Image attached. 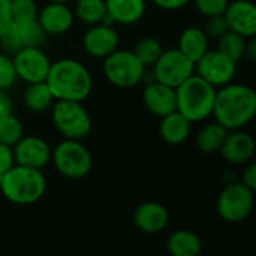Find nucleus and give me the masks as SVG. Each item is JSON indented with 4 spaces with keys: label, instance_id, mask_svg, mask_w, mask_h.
<instances>
[{
    "label": "nucleus",
    "instance_id": "f257e3e1",
    "mask_svg": "<svg viewBox=\"0 0 256 256\" xmlns=\"http://www.w3.org/2000/svg\"><path fill=\"white\" fill-rule=\"evenodd\" d=\"M256 114L255 90L244 84H226L216 90L212 116L228 130L244 128Z\"/></svg>",
    "mask_w": 256,
    "mask_h": 256
},
{
    "label": "nucleus",
    "instance_id": "f03ea898",
    "mask_svg": "<svg viewBox=\"0 0 256 256\" xmlns=\"http://www.w3.org/2000/svg\"><path fill=\"white\" fill-rule=\"evenodd\" d=\"M45 82L56 100L82 102L93 88L88 69L74 58H62L51 63Z\"/></svg>",
    "mask_w": 256,
    "mask_h": 256
},
{
    "label": "nucleus",
    "instance_id": "7ed1b4c3",
    "mask_svg": "<svg viewBox=\"0 0 256 256\" xmlns=\"http://www.w3.org/2000/svg\"><path fill=\"white\" fill-rule=\"evenodd\" d=\"M46 189V180L40 170L28 168L15 164L0 180L3 196L16 206H28L38 202Z\"/></svg>",
    "mask_w": 256,
    "mask_h": 256
},
{
    "label": "nucleus",
    "instance_id": "20e7f679",
    "mask_svg": "<svg viewBox=\"0 0 256 256\" xmlns=\"http://www.w3.org/2000/svg\"><path fill=\"white\" fill-rule=\"evenodd\" d=\"M216 90V87L202 80L200 75L192 74L176 87L177 111L190 123L204 122L213 112Z\"/></svg>",
    "mask_w": 256,
    "mask_h": 256
},
{
    "label": "nucleus",
    "instance_id": "39448f33",
    "mask_svg": "<svg viewBox=\"0 0 256 256\" xmlns=\"http://www.w3.org/2000/svg\"><path fill=\"white\" fill-rule=\"evenodd\" d=\"M146 66L136 58L134 51L116 50L104 58V75L116 87L130 88L138 86L146 76Z\"/></svg>",
    "mask_w": 256,
    "mask_h": 256
},
{
    "label": "nucleus",
    "instance_id": "423d86ee",
    "mask_svg": "<svg viewBox=\"0 0 256 256\" xmlns=\"http://www.w3.org/2000/svg\"><path fill=\"white\" fill-rule=\"evenodd\" d=\"M56 129L68 140H82L92 130L87 110L76 100H56L51 112Z\"/></svg>",
    "mask_w": 256,
    "mask_h": 256
},
{
    "label": "nucleus",
    "instance_id": "0eeeda50",
    "mask_svg": "<svg viewBox=\"0 0 256 256\" xmlns=\"http://www.w3.org/2000/svg\"><path fill=\"white\" fill-rule=\"evenodd\" d=\"M51 159L56 170L72 180L84 178L92 170V154L80 140L64 138L51 152Z\"/></svg>",
    "mask_w": 256,
    "mask_h": 256
},
{
    "label": "nucleus",
    "instance_id": "6e6552de",
    "mask_svg": "<svg viewBox=\"0 0 256 256\" xmlns=\"http://www.w3.org/2000/svg\"><path fill=\"white\" fill-rule=\"evenodd\" d=\"M254 190L243 183L228 184L218 198V213L228 224H240L252 213L255 196Z\"/></svg>",
    "mask_w": 256,
    "mask_h": 256
},
{
    "label": "nucleus",
    "instance_id": "1a4fd4ad",
    "mask_svg": "<svg viewBox=\"0 0 256 256\" xmlns=\"http://www.w3.org/2000/svg\"><path fill=\"white\" fill-rule=\"evenodd\" d=\"M153 78L158 82L176 88L192 74H195V63L186 57L178 48L164 50L159 58L154 62Z\"/></svg>",
    "mask_w": 256,
    "mask_h": 256
},
{
    "label": "nucleus",
    "instance_id": "9d476101",
    "mask_svg": "<svg viewBox=\"0 0 256 256\" xmlns=\"http://www.w3.org/2000/svg\"><path fill=\"white\" fill-rule=\"evenodd\" d=\"M195 72L213 87L219 88L232 82L237 72V63L219 50H207L195 63Z\"/></svg>",
    "mask_w": 256,
    "mask_h": 256
},
{
    "label": "nucleus",
    "instance_id": "9b49d317",
    "mask_svg": "<svg viewBox=\"0 0 256 256\" xmlns=\"http://www.w3.org/2000/svg\"><path fill=\"white\" fill-rule=\"evenodd\" d=\"M46 33L36 20L30 21H12L6 32L0 36L2 50L14 56L16 51L28 46H40Z\"/></svg>",
    "mask_w": 256,
    "mask_h": 256
},
{
    "label": "nucleus",
    "instance_id": "f8f14e48",
    "mask_svg": "<svg viewBox=\"0 0 256 256\" xmlns=\"http://www.w3.org/2000/svg\"><path fill=\"white\" fill-rule=\"evenodd\" d=\"M12 62L16 76L27 84L45 81L51 68V60L40 50V46H28L16 51L12 57Z\"/></svg>",
    "mask_w": 256,
    "mask_h": 256
},
{
    "label": "nucleus",
    "instance_id": "ddd939ff",
    "mask_svg": "<svg viewBox=\"0 0 256 256\" xmlns=\"http://www.w3.org/2000/svg\"><path fill=\"white\" fill-rule=\"evenodd\" d=\"M14 152V159L15 164L34 168V170H42L51 162V147L46 144L39 136L30 135V136H21V140L12 146Z\"/></svg>",
    "mask_w": 256,
    "mask_h": 256
},
{
    "label": "nucleus",
    "instance_id": "4468645a",
    "mask_svg": "<svg viewBox=\"0 0 256 256\" xmlns=\"http://www.w3.org/2000/svg\"><path fill=\"white\" fill-rule=\"evenodd\" d=\"M118 33L112 26L102 22L93 24L82 38L84 51L94 58H105L118 48Z\"/></svg>",
    "mask_w": 256,
    "mask_h": 256
},
{
    "label": "nucleus",
    "instance_id": "2eb2a0df",
    "mask_svg": "<svg viewBox=\"0 0 256 256\" xmlns=\"http://www.w3.org/2000/svg\"><path fill=\"white\" fill-rule=\"evenodd\" d=\"M224 16L230 30L244 36L246 39L255 38L256 34V6L250 0L230 2Z\"/></svg>",
    "mask_w": 256,
    "mask_h": 256
},
{
    "label": "nucleus",
    "instance_id": "dca6fc26",
    "mask_svg": "<svg viewBox=\"0 0 256 256\" xmlns=\"http://www.w3.org/2000/svg\"><path fill=\"white\" fill-rule=\"evenodd\" d=\"M219 152L228 164L242 165L254 158L255 140L250 134L240 129L230 130Z\"/></svg>",
    "mask_w": 256,
    "mask_h": 256
},
{
    "label": "nucleus",
    "instance_id": "f3484780",
    "mask_svg": "<svg viewBox=\"0 0 256 256\" xmlns=\"http://www.w3.org/2000/svg\"><path fill=\"white\" fill-rule=\"evenodd\" d=\"M75 15L66 3L50 2L38 12V22L46 34H63L74 26Z\"/></svg>",
    "mask_w": 256,
    "mask_h": 256
},
{
    "label": "nucleus",
    "instance_id": "a211bd4d",
    "mask_svg": "<svg viewBox=\"0 0 256 256\" xmlns=\"http://www.w3.org/2000/svg\"><path fill=\"white\" fill-rule=\"evenodd\" d=\"M142 100L147 110L156 117H164L172 111H177L176 88L158 81H152L148 86H146L142 92Z\"/></svg>",
    "mask_w": 256,
    "mask_h": 256
},
{
    "label": "nucleus",
    "instance_id": "6ab92c4d",
    "mask_svg": "<svg viewBox=\"0 0 256 256\" xmlns=\"http://www.w3.org/2000/svg\"><path fill=\"white\" fill-rule=\"evenodd\" d=\"M170 213L165 206L154 201L140 204L134 212L135 226L146 234H158L168 225Z\"/></svg>",
    "mask_w": 256,
    "mask_h": 256
},
{
    "label": "nucleus",
    "instance_id": "aec40b11",
    "mask_svg": "<svg viewBox=\"0 0 256 256\" xmlns=\"http://www.w3.org/2000/svg\"><path fill=\"white\" fill-rule=\"evenodd\" d=\"M190 122L182 116L178 111H172L164 117H160L159 134L160 138L170 146L183 144L190 135Z\"/></svg>",
    "mask_w": 256,
    "mask_h": 256
},
{
    "label": "nucleus",
    "instance_id": "412c9836",
    "mask_svg": "<svg viewBox=\"0 0 256 256\" xmlns=\"http://www.w3.org/2000/svg\"><path fill=\"white\" fill-rule=\"evenodd\" d=\"M106 14L118 24H135L146 14V0H105Z\"/></svg>",
    "mask_w": 256,
    "mask_h": 256
},
{
    "label": "nucleus",
    "instance_id": "4be33fe9",
    "mask_svg": "<svg viewBox=\"0 0 256 256\" xmlns=\"http://www.w3.org/2000/svg\"><path fill=\"white\" fill-rule=\"evenodd\" d=\"M166 249L172 256H196L202 250V242L189 230H177L168 237Z\"/></svg>",
    "mask_w": 256,
    "mask_h": 256
},
{
    "label": "nucleus",
    "instance_id": "5701e85b",
    "mask_svg": "<svg viewBox=\"0 0 256 256\" xmlns=\"http://www.w3.org/2000/svg\"><path fill=\"white\" fill-rule=\"evenodd\" d=\"M177 48L194 63H196L202 57V54L208 50V36L202 28L188 27L180 34Z\"/></svg>",
    "mask_w": 256,
    "mask_h": 256
},
{
    "label": "nucleus",
    "instance_id": "b1692460",
    "mask_svg": "<svg viewBox=\"0 0 256 256\" xmlns=\"http://www.w3.org/2000/svg\"><path fill=\"white\" fill-rule=\"evenodd\" d=\"M228 132L230 130L218 122L208 123L198 132L196 146L202 153H208V154L216 153L220 150Z\"/></svg>",
    "mask_w": 256,
    "mask_h": 256
},
{
    "label": "nucleus",
    "instance_id": "393cba45",
    "mask_svg": "<svg viewBox=\"0 0 256 256\" xmlns=\"http://www.w3.org/2000/svg\"><path fill=\"white\" fill-rule=\"evenodd\" d=\"M54 100L56 99L45 81L30 82L24 92V105L33 112H42L48 110Z\"/></svg>",
    "mask_w": 256,
    "mask_h": 256
},
{
    "label": "nucleus",
    "instance_id": "a878e982",
    "mask_svg": "<svg viewBox=\"0 0 256 256\" xmlns=\"http://www.w3.org/2000/svg\"><path fill=\"white\" fill-rule=\"evenodd\" d=\"M74 15L86 24H98L106 15L105 0H76Z\"/></svg>",
    "mask_w": 256,
    "mask_h": 256
},
{
    "label": "nucleus",
    "instance_id": "bb28decb",
    "mask_svg": "<svg viewBox=\"0 0 256 256\" xmlns=\"http://www.w3.org/2000/svg\"><path fill=\"white\" fill-rule=\"evenodd\" d=\"M218 50L220 52H224L225 56H228L231 60H234L236 63H238L243 56H244V48H246V38L232 32V30H228L225 34H222L219 39H218Z\"/></svg>",
    "mask_w": 256,
    "mask_h": 256
},
{
    "label": "nucleus",
    "instance_id": "cd10ccee",
    "mask_svg": "<svg viewBox=\"0 0 256 256\" xmlns=\"http://www.w3.org/2000/svg\"><path fill=\"white\" fill-rule=\"evenodd\" d=\"M162 51L164 48L160 42L156 38H150V36L142 38L134 48V54L146 68H152L154 62L159 58V56L162 54Z\"/></svg>",
    "mask_w": 256,
    "mask_h": 256
},
{
    "label": "nucleus",
    "instance_id": "c85d7f7f",
    "mask_svg": "<svg viewBox=\"0 0 256 256\" xmlns=\"http://www.w3.org/2000/svg\"><path fill=\"white\" fill-rule=\"evenodd\" d=\"M22 135H24L22 124L14 114H9L0 118V141L12 147L21 140Z\"/></svg>",
    "mask_w": 256,
    "mask_h": 256
},
{
    "label": "nucleus",
    "instance_id": "c756f323",
    "mask_svg": "<svg viewBox=\"0 0 256 256\" xmlns=\"http://www.w3.org/2000/svg\"><path fill=\"white\" fill-rule=\"evenodd\" d=\"M38 4L34 0H10L12 21H30L38 18Z\"/></svg>",
    "mask_w": 256,
    "mask_h": 256
},
{
    "label": "nucleus",
    "instance_id": "7c9ffc66",
    "mask_svg": "<svg viewBox=\"0 0 256 256\" xmlns=\"http://www.w3.org/2000/svg\"><path fill=\"white\" fill-rule=\"evenodd\" d=\"M16 72L12 62V57L4 51L0 52V90L10 88L16 81Z\"/></svg>",
    "mask_w": 256,
    "mask_h": 256
},
{
    "label": "nucleus",
    "instance_id": "2f4dec72",
    "mask_svg": "<svg viewBox=\"0 0 256 256\" xmlns=\"http://www.w3.org/2000/svg\"><path fill=\"white\" fill-rule=\"evenodd\" d=\"M196 10L204 16L222 15L230 3V0H192Z\"/></svg>",
    "mask_w": 256,
    "mask_h": 256
},
{
    "label": "nucleus",
    "instance_id": "473e14b6",
    "mask_svg": "<svg viewBox=\"0 0 256 256\" xmlns=\"http://www.w3.org/2000/svg\"><path fill=\"white\" fill-rule=\"evenodd\" d=\"M206 32V34L208 38H213V39H219L222 34H225L230 27H228V22L222 15H213V16H207V22H206V27L202 28Z\"/></svg>",
    "mask_w": 256,
    "mask_h": 256
},
{
    "label": "nucleus",
    "instance_id": "72a5a7b5",
    "mask_svg": "<svg viewBox=\"0 0 256 256\" xmlns=\"http://www.w3.org/2000/svg\"><path fill=\"white\" fill-rule=\"evenodd\" d=\"M15 165L12 147L0 141V176H3L10 166Z\"/></svg>",
    "mask_w": 256,
    "mask_h": 256
},
{
    "label": "nucleus",
    "instance_id": "f704fd0d",
    "mask_svg": "<svg viewBox=\"0 0 256 256\" xmlns=\"http://www.w3.org/2000/svg\"><path fill=\"white\" fill-rule=\"evenodd\" d=\"M10 22V0H0V36L6 32Z\"/></svg>",
    "mask_w": 256,
    "mask_h": 256
},
{
    "label": "nucleus",
    "instance_id": "c9c22d12",
    "mask_svg": "<svg viewBox=\"0 0 256 256\" xmlns=\"http://www.w3.org/2000/svg\"><path fill=\"white\" fill-rule=\"evenodd\" d=\"M242 183L246 186V188H249L250 190H256V165L255 164H250L246 170H244V172H243V176H242Z\"/></svg>",
    "mask_w": 256,
    "mask_h": 256
},
{
    "label": "nucleus",
    "instance_id": "e433bc0d",
    "mask_svg": "<svg viewBox=\"0 0 256 256\" xmlns=\"http://www.w3.org/2000/svg\"><path fill=\"white\" fill-rule=\"evenodd\" d=\"M158 8L165 10H177L184 8L190 0H152Z\"/></svg>",
    "mask_w": 256,
    "mask_h": 256
},
{
    "label": "nucleus",
    "instance_id": "4c0bfd02",
    "mask_svg": "<svg viewBox=\"0 0 256 256\" xmlns=\"http://www.w3.org/2000/svg\"><path fill=\"white\" fill-rule=\"evenodd\" d=\"M12 114V102L6 90H0V118Z\"/></svg>",
    "mask_w": 256,
    "mask_h": 256
},
{
    "label": "nucleus",
    "instance_id": "58836bf2",
    "mask_svg": "<svg viewBox=\"0 0 256 256\" xmlns=\"http://www.w3.org/2000/svg\"><path fill=\"white\" fill-rule=\"evenodd\" d=\"M244 56L249 57L250 60H254L256 57V40L254 38H249V42H246V48H244Z\"/></svg>",
    "mask_w": 256,
    "mask_h": 256
},
{
    "label": "nucleus",
    "instance_id": "ea45409f",
    "mask_svg": "<svg viewBox=\"0 0 256 256\" xmlns=\"http://www.w3.org/2000/svg\"><path fill=\"white\" fill-rule=\"evenodd\" d=\"M51 2H56V3H68L69 0H51Z\"/></svg>",
    "mask_w": 256,
    "mask_h": 256
}]
</instances>
